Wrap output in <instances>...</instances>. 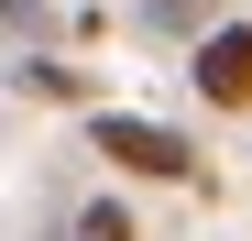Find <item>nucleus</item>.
Returning <instances> with one entry per match:
<instances>
[{
	"label": "nucleus",
	"instance_id": "6",
	"mask_svg": "<svg viewBox=\"0 0 252 241\" xmlns=\"http://www.w3.org/2000/svg\"><path fill=\"white\" fill-rule=\"evenodd\" d=\"M44 33H55L44 0H0V44H11V55H22V44H44Z\"/></svg>",
	"mask_w": 252,
	"mask_h": 241
},
{
	"label": "nucleus",
	"instance_id": "5",
	"mask_svg": "<svg viewBox=\"0 0 252 241\" xmlns=\"http://www.w3.org/2000/svg\"><path fill=\"white\" fill-rule=\"evenodd\" d=\"M66 241H143V219H132V197H121V186H99V197H77Z\"/></svg>",
	"mask_w": 252,
	"mask_h": 241
},
{
	"label": "nucleus",
	"instance_id": "4",
	"mask_svg": "<svg viewBox=\"0 0 252 241\" xmlns=\"http://www.w3.org/2000/svg\"><path fill=\"white\" fill-rule=\"evenodd\" d=\"M220 22H230L220 0H143V33H164V44H208Z\"/></svg>",
	"mask_w": 252,
	"mask_h": 241
},
{
	"label": "nucleus",
	"instance_id": "3",
	"mask_svg": "<svg viewBox=\"0 0 252 241\" xmlns=\"http://www.w3.org/2000/svg\"><path fill=\"white\" fill-rule=\"evenodd\" d=\"M11 88L44 99V110H99V77L77 66V55H55V44H22V55H11Z\"/></svg>",
	"mask_w": 252,
	"mask_h": 241
},
{
	"label": "nucleus",
	"instance_id": "2",
	"mask_svg": "<svg viewBox=\"0 0 252 241\" xmlns=\"http://www.w3.org/2000/svg\"><path fill=\"white\" fill-rule=\"evenodd\" d=\"M187 88L208 110H252V22H220L208 44H187Z\"/></svg>",
	"mask_w": 252,
	"mask_h": 241
},
{
	"label": "nucleus",
	"instance_id": "1",
	"mask_svg": "<svg viewBox=\"0 0 252 241\" xmlns=\"http://www.w3.org/2000/svg\"><path fill=\"white\" fill-rule=\"evenodd\" d=\"M88 153H99V165L110 176H132V186H197L208 197V153L176 132V120H154V110H88Z\"/></svg>",
	"mask_w": 252,
	"mask_h": 241
}]
</instances>
